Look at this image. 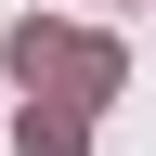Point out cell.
I'll use <instances>...</instances> for the list:
<instances>
[{
	"mask_svg": "<svg viewBox=\"0 0 156 156\" xmlns=\"http://www.w3.org/2000/svg\"><path fill=\"white\" fill-rule=\"evenodd\" d=\"M26 156H91V130H78V117H39V104H26Z\"/></svg>",
	"mask_w": 156,
	"mask_h": 156,
	"instance_id": "cell-2",
	"label": "cell"
},
{
	"mask_svg": "<svg viewBox=\"0 0 156 156\" xmlns=\"http://www.w3.org/2000/svg\"><path fill=\"white\" fill-rule=\"evenodd\" d=\"M13 78L39 104H104L117 91V39H78V26H13Z\"/></svg>",
	"mask_w": 156,
	"mask_h": 156,
	"instance_id": "cell-1",
	"label": "cell"
}]
</instances>
